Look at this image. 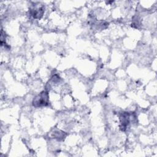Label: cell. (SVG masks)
Returning <instances> with one entry per match:
<instances>
[{
	"instance_id": "cell-1",
	"label": "cell",
	"mask_w": 157,
	"mask_h": 157,
	"mask_svg": "<svg viewBox=\"0 0 157 157\" xmlns=\"http://www.w3.org/2000/svg\"><path fill=\"white\" fill-rule=\"evenodd\" d=\"M48 104V94L46 91H42L38 94L33 101V104L34 107H39L45 106Z\"/></svg>"
},
{
	"instance_id": "cell-2",
	"label": "cell",
	"mask_w": 157,
	"mask_h": 157,
	"mask_svg": "<svg viewBox=\"0 0 157 157\" xmlns=\"http://www.w3.org/2000/svg\"><path fill=\"white\" fill-rule=\"evenodd\" d=\"M44 9L43 6L35 7L31 9V14L34 18H40L44 13Z\"/></svg>"
},
{
	"instance_id": "cell-3",
	"label": "cell",
	"mask_w": 157,
	"mask_h": 157,
	"mask_svg": "<svg viewBox=\"0 0 157 157\" xmlns=\"http://www.w3.org/2000/svg\"><path fill=\"white\" fill-rule=\"evenodd\" d=\"M120 128L122 131H124L129 123V115L128 113H124L122 114V115L120 117Z\"/></svg>"
}]
</instances>
